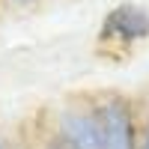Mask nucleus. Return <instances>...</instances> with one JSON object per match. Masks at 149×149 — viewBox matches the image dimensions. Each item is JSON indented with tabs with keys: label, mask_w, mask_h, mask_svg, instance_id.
Wrapping results in <instances>:
<instances>
[{
	"label": "nucleus",
	"mask_w": 149,
	"mask_h": 149,
	"mask_svg": "<svg viewBox=\"0 0 149 149\" xmlns=\"http://www.w3.org/2000/svg\"><path fill=\"white\" fill-rule=\"evenodd\" d=\"M93 110L102 128V149H137V119L128 98L107 95Z\"/></svg>",
	"instance_id": "nucleus-1"
},
{
	"label": "nucleus",
	"mask_w": 149,
	"mask_h": 149,
	"mask_svg": "<svg viewBox=\"0 0 149 149\" xmlns=\"http://www.w3.org/2000/svg\"><path fill=\"white\" fill-rule=\"evenodd\" d=\"M98 39L107 45H137L149 39V9L140 3H119L102 18Z\"/></svg>",
	"instance_id": "nucleus-2"
},
{
	"label": "nucleus",
	"mask_w": 149,
	"mask_h": 149,
	"mask_svg": "<svg viewBox=\"0 0 149 149\" xmlns=\"http://www.w3.org/2000/svg\"><path fill=\"white\" fill-rule=\"evenodd\" d=\"M57 140L66 149H102V128L93 107H69L60 113Z\"/></svg>",
	"instance_id": "nucleus-3"
},
{
	"label": "nucleus",
	"mask_w": 149,
	"mask_h": 149,
	"mask_svg": "<svg viewBox=\"0 0 149 149\" xmlns=\"http://www.w3.org/2000/svg\"><path fill=\"white\" fill-rule=\"evenodd\" d=\"M137 149H149V131L143 134V140H140V146H137Z\"/></svg>",
	"instance_id": "nucleus-4"
},
{
	"label": "nucleus",
	"mask_w": 149,
	"mask_h": 149,
	"mask_svg": "<svg viewBox=\"0 0 149 149\" xmlns=\"http://www.w3.org/2000/svg\"><path fill=\"white\" fill-rule=\"evenodd\" d=\"M9 3H15V6H27V3H33V0H9Z\"/></svg>",
	"instance_id": "nucleus-5"
},
{
	"label": "nucleus",
	"mask_w": 149,
	"mask_h": 149,
	"mask_svg": "<svg viewBox=\"0 0 149 149\" xmlns=\"http://www.w3.org/2000/svg\"><path fill=\"white\" fill-rule=\"evenodd\" d=\"M48 149H66V146H63V143H60V140H54V143H51V146H48Z\"/></svg>",
	"instance_id": "nucleus-6"
},
{
	"label": "nucleus",
	"mask_w": 149,
	"mask_h": 149,
	"mask_svg": "<svg viewBox=\"0 0 149 149\" xmlns=\"http://www.w3.org/2000/svg\"><path fill=\"white\" fill-rule=\"evenodd\" d=\"M0 149H6V146H3V140H0Z\"/></svg>",
	"instance_id": "nucleus-7"
}]
</instances>
